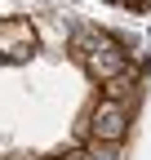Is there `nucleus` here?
<instances>
[{
	"instance_id": "f257e3e1",
	"label": "nucleus",
	"mask_w": 151,
	"mask_h": 160,
	"mask_svg": "<svg viewBox=\"0 0 151 160\" xmlns=\"http://www.w3.org/2000/svg\"><path fill=\"white\" fill-rule=\"evenodd\" d=\"M71 53L80 58V67L98 80V85H111L116 76L129 71L124 49H120L111 36H102V31H80V36H76V45H71Z\"/></svg>"
},
{
	"instance_id": "f03ea898",
	"label": "nucleus",
	"mask_w": 151,
	"mask_h": 160,
	"mask_svg": "<svg viewBox=\"0 0 151 160\" xmlns=\"http://www.w3.org/2000/svg\"><path fill=\"white\" fill-rule=\"evenodd\" d=\"M80 133L93 138V142H120V138L129 133V107L124 102H111V98H98L93 102V111L80 120Z\"/></svg>"
},
{
	"instance_id": "7ed1b4c3",
	"label": "nucleus",
	"mask_w": 151,
	"mask_h": 160,
	"mask_svg": "<svg viewBox=\"0 0 151 160\" xmlns=\"http://www.w3.org/2000/svg\"><path fill=\"white\" fill-rule=\"evenodd\" d=\"M36 53V27L27 18H0V58L22 62Z\"/></svg>"
},
{
	"instance_id": "20e7f679",
	"label": "nucleus",
	"mask_w": 151,
	"mask_h": 160,
	"mask_svg": "<svg viewBox=\"0 0 151 160\" xmlns=\"http://www.w3.org/2000/svg\"><path fill=\"white\" fill-rule=\"evenodd\" d=\"M134 93H138V71L129 67L124 76H116V80L107 85V93H102V98H111V102H129Z\"/></svg>"
},
{
	"instance_id": "39448f33",
	"label": "nucleus",
	"mask_w": 151,
	"mask_h": 160,
	"mask_svg": "<svg viewBox=\"0 0 151 160\" xmlns=\"http://www.w3.org/2000/svg\"><path fill=\"white\" fill-rule=\"evenodd\" d=\"M58 160H93V156H89V151H80V147H71V151H62Z\"/></svg>"
},
{
	"instance_id": "423d86ee",
	"label": "nucleus",
	"mask_w": 151,
	"mask_h": 160,
	"mask_svg": "<svg viewBox=\"0 0 151 160\" xmlns=\"http://www.w3.org/2000/svg\"><path fill=\"white\" fill-rule=\"evenodd\" d=\"M129 9H151V0H124Z\"/></svg>"
}]
</instances>
